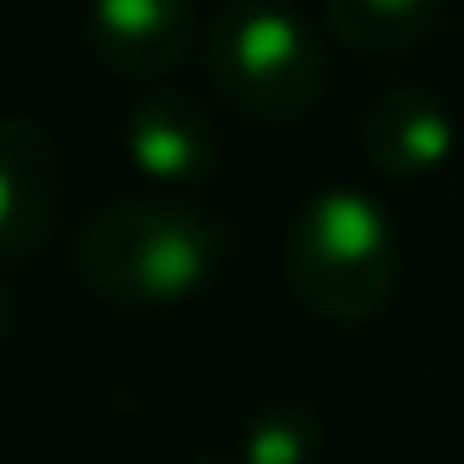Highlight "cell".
Listing matches in <instances>:
<instances>
[{
	"instance_id": "5b68a950",
	"label": "cell",
	"mask_w": 464,
	"mask_h": 464,
	"mask_svg": "<svg viewBox=\"0 0 464 464\" xmlns=\"http://www.w3.org/2000/svg\"><path fill=\"white\" fill-rule=\"evenodd\" d=\"M126 153L159 186H197L218 169V126L186 88H159L126 115Z\"/></svg>"
},
{
	"instance_id": "8fae6325",
	"label": "cell",
	"mask_w": 464,
	"mask_h": 464,
	"mask_svg": "<svg viewBox=\"0 0 464 464\" xmlns=\"http://www.w3.org/2000/svg\"><path fill=\"white\" fill-rule=\"evenodd\" d=\"M197 464H208V459H197Z\"/></svg>"
},
{
	"instance_id": "ba28073f",
	"label": "cell",
	"mask_w": 464,
	"mask_h": 464,
	"mask_svg": "<svg viewBox=\"0 0 464 464\" xmlns=\"http://www.w3.org/2000/svg\"><path fill=\"white\" fill-rule=\"evenodd\" d=\"M323 6L334 34L355 50H404L437 17V0H323Z\"/></svg>"
},
{
	"instance_id": "3957f363",
	"label": "cell",
	"mask_w": 464,
	"mask_h": 464,
	"mask_svg": "<svg viewBox=\"0 0 464 464\" xmlns=\"http://www.w3.org/2000/svg\"><path fill=\"white\" fill-rule=\"evenodd\" d=\"M202 55L218 93L263 121H290L323 93V50L285 0H224Z\"/></svg>"
},
{
	"instance_id": "7a4b0ae2",
	"label": "cell",
	"mask_w": 464,
	"mask_h": 464,
	"mask_svg": "<svg viewBox=\"0 0 464 464\" xmlns=\"http://www.w3.org/2000/svg\"><path fill=\"white\" fill-rule=\"evenodd\" d=\"M290 290L328 323H366L399 290V241L388 213L361 191H317L285 241Z\"/></svg>"
},
{
	"instance_id": "52a82bcc",
	"label": "cell",
	"mask_w": 464,
	"mask_h": 464,
	"mask_svg": "<svg viewBox=\"0 0 464 464\" xmlns=\"http://www.w3.org/2000/svg\"><path fill=\"white\" fill-rule=\"evenodd\" d=\"M448 148H453L448 104L420 88H393L361 115V153L382 175L415 180V175L437 169L448 159Z\"/></svg>"
},
{
	"instance_id": "277c9868",
	"label": "cell",
	"mask_w": 464,
	"mask_h": 464,
	"mask_svg": "<svg viewBox=\"0 0 464 464\" xmlns=\"http://www.w3.org/2000/svg\"><path fill=\"white\" fill-rule=\"evenodd\" d=\"M61 153L28 115H0V257H28L55 224Z\"/></svg>"
},
{
	"instance_id": "6da1fadb",
	"label": "cell",
	"mask_w": 464,
	"mask_h": 464,
	"mask_svg": "<svg viewBox=\"0 0 464 464\" xmlns=\"http://www.w3.org/2000/svg\"><path fill=\"white\" fill-rule=\"evenodd\" d=\"M236 229L164 197H121L77 236V279L115 306H175L229 257Z\"/></svg>"
},
{
	"instance_id": "9c48e42d",
	"label": "cell",
	"mask_w": 464,
	"mask_h": 464,
	"mask_svg": "<svg viewBox=\"0 0 464 464\" xmlns=\"http://www.w3.org/2000/svg\"><path fill=\"white\" fill-rule=\"evenodd\" d=\"M323 442V420L301 399L263 404L241 431V464H312Z\"/></svg>"
},
{
	"instance_id": "30bf717a",
	"label": "cell",
	"mask_w": 464,
	"mask_h": 464,
	"mask_svg": "<svg viewBox=\"0 0 464 464\" xmlns=\"http://www.w3.org/2000/svg\"><path fill=\"white\" fill-rule=\"evenodd\" d=\"M6 328H12V290L0 279V339H6Z\"/></svg>"
},
{
	"instance_id": "8992f818",
	"label": "cell",
	"mask_w": 464,
	"mask_h": 464,
	"mask_svg": "<svg viewBox=\"0 0 464 464\" xmlns=\"http://www.w3.org/2000/svg\"><path fill=\"white\" fill-rule=\"evenodd\" d=\"M88 39L110 72L164 77L191 44V6L186 0H93Z\"/></svg>"
}]
</instances>
